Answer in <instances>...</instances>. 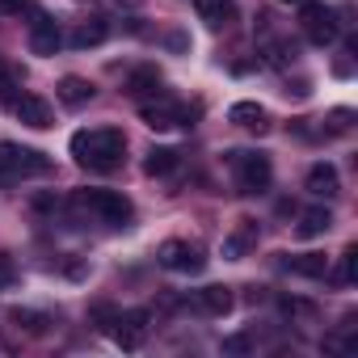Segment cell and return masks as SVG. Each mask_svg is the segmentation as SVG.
<instances>
[{"label": "cell", "instance_id": "cell-1", "mask_svg": "<svg viewBox=\"0 0 358 358\" xmlns=\"http://www.w3.org/2000/svg\"><path fill=\"white\" fill-rule=\"evenodd\" d=\"M72 160L80 169H93V173H114L122 164V152H127V139L118 127H93V131H76L72 135Z\"/></svg>", "mask_w": 358, "mask_h": 358}, {"label": "cell", "instance_id": "cell-2", "mask_svg": "<svg viewBox=\"0 0 358 358\" xmlns=\"http://www.w3.org/2000/svg\"><path fill=\"white\" fill-rule=\"evenodd\" d=\"M139 114H143V122L152 131H173V127H194L199 106H182L177 97H169V93H152V97L139 101Z\"/></svg>", "mask_w": 358, "mask_h": 358}, {"label": "cell", "instance_id": "cell-3", "mask_svg": "<svg viewBox=\"0 0 358 358\" xmlns=\"http://www.w3.org/2000/svg\"><path fill=\"white\" fill-rule=\"evenodd\" d=\"M232 177H236V190L241 194H262L274 182V164L266 152H228Z\"/></svg>", "mask_w": 358, "mask_h": 358}, {"label": "cell", "instance_id": "cell-4", "mask_svg": "<svg viewBox=\"0 0 358 358\" xmlns=\"http://www.w3.org/2000/svg\"><path fill=\"white\" fill-rule=\"evenodd\" d=\"M51 173V160L34 148H22V143H0V182H26V177H43Z\"/></svg>", "mask_w": 358, "mask_h": 358}, {"label": "cell", "instance_id": "cell-5", "mask_svg": "<svg viewBox=\"0 0 358 358\" xmlns=\"http://www.w3.org/2000/svg\"><path fill=\"white\" fill-rule=\"evenodd\" d=\"M76 207L93 211V215H97L101 224H110V228H127L131 215H135L131 199H122V194H114V190H80V194H76Z\"/></svg>", "mask_w": 358, "mask_h": 358}, {"label": "cell", "instance_id": "cell-6", "mask_svg": "<svg viewBox=\"0 0 358 358\" xmlns=\"http://www.w3.org/2000/svg\"><path fill=\"white\" fill-rule=\"evenodd\" d=\"M299 26H303L312 47L337 43V13L324 5V0H299Z\"/></svg>", "mask_w": 358, "mask_h": 358}, {"label": "cell", "instance_id": "cell-7", "mask_svg": "<svg viewBox=\"0 0 358 358\" xmlns=\"http://www.w3.org/2000/svg\"><path fill=\"white\" fill-rule=\"evenodd\" d=\"M156 262H160L164 270H173V274H203V266H207L203 249L190 245V241H164V245L156 249Z\"/></svg>", "mask_w": 358, "mask_h": 358}, {"label": "cell", "instance_id": "cell-8", "mask_svg": "<svg viewBox=\"0 0 358 358\" xmlns=\"http://www.w3.org/2000/svg\"><path fill=\"white\" fill-rule=\"evenodd\" d=\"M110 333H114V341L122 345V350H139L143 345V337H148V312H118L114 316V324H110Z\"/></svg>", "mask_w": 358, "mask_h": 358}, {"label": "cell", "instance_id": "cell-9", "mask_svg": "<svg viewBox=\"0 0 358 358\" xmlns=\"http://www.w3.org/2000/svg\"><path fill=\"white\" fill-rule=\"evenodd\" d=\"M26 127H34V131H47L51 122H55V110H51V101H43L38 93H17V101L9 106Z\"/></svg>", "mask_w": 358, "mask_h": 358}, {"label": "cell", "instance_id": "cell-10", "mask_svg": "<svg viewBox=\"0 0 358 358\" xmlns=\"http://www.w3.org/2000/svg\"><path fill=\"white\" fill-rule=\"evenodd\" d=\"M59 26L47 17V13H34V22H30V51L34 55H55L59 51Z\"/></svg>", "mask_w": 358, "mask_h": 358}, {"label": "cell", "instance_id": "cell-11", "mask_svg": "<svg viewBox=\"0 0 358 358\" xmlns=\"http://www.w3.org/2000/svg\"><path fill=\"white\" fill-rule=\"evenodd\" d=\"M194 9L207 30H228L236 22V0H194Z\"/></svg>", "mask_w": 358, "mask_h": 358}, {"label": "cell", "instance_id": "cell-12", "mask_svg": "<svg viewBox=\"0 0 358 358\" xmlns=\"http://www.w3.org/2000/svg\"><path fill=\"white\" fill-rule=\"evenodd\" d=\"M253 245H257V220H241V224L224 236V257H228V262H241Z\"/></svg>", "mask_w": 358, "mask_h": 358}, {"label": "cell", "instance_id": "cell-13", "mask_svg": "<svg viewBox=\"0 0 358 358\" xmlns=\"http://www.w3.org/2000/svg\"><path fill=\"white\" fill-rule=\"evenodd\" d=\"M308 190H312L316 199H337V194H341V177H337V169H333L329 160H320V164L308 169Z\"/></svg>", "mask_w": 358, "mask_h": 358}, {"label": "cell", "instance_id": "cell-14", "mask_svg": "<svg viewBox=\"0 0 358 358\" xmlns=\"http://www.w3.org/2000/svg\"><path fill=\"white\" fill-rule=\"evenodd\" d=\"M228 118H232L236 127H245V131H257V135L270 131V114H266L257 101H236V106L228 110Z\"/></svg>", "mask_w": 358, "mask_h": 358}, {"label": "cell", "instance_id": "cell-15", "mask_svg": "<svg viewBox=\"0 0 358 358\" xmlns=\"http://www.w3.org/2000/svg\"><path fill=\"white\" fill-rule=\"evenodd\" d=\"M278 266L299 274V278H324L329 274V257L324 253H295V257H282Z\"/></svg>", "mask_w": 358, "mask_h": 358}, {"label": "cell", "instance_id": "cell-16", "mask_svg": "<svg viewBox=\"0 0 358 358\" xmlns=\"http://www.w3.org/2000/svg\"><path fill=\"white\" fill-rule=\"evenodd\" d=\"M194 303H199V312H207V316H228L232 303H236V295H232V287H203V291L194 295Z\"/></svg>", "mask_w": 358, "mask_h": 358}, {"label": "cell", "instance_id": "cell-17", "mask_svg": "<svg viewBox=\"0 0 358 358\" xmlns=\"http://www.w3.org/2000/svg\"><path fill=\"white\" fill-rule=\"evenodd\" d=\"M106 34H110V22L106 17H89V22H76V30H72V47L76 51H89V47H97V43H106Z\"/></svg>", "mask_w": 358, "mask_h": 358}, {"label": "cell", "instance_id": "cell-18", "mask_svg": "<svg viewBox=\"0 0 358 358\" xmlns=\"http://www.w3.org/2000/svg\"><path fill=\"white\" fill-rule=\"evenodd\" d=\"M55 93H59V101H64V106H72V110H80V106H89V101H93V85H89L85 76H64Z\"/></svg>", "mask_w": 358, "mask_h": 358}, {"label": "cell", "instance_id": "cell-19", "mask_svg": "<svg viewBox=\"0 0 358 358\" xmlns=\"http://www.w3.org/2000/svg\"><path fill=\"white\" fill-rule=\"evenodd\" d=\"M127 93L131 97H152V93H160V72L152 68V64H143V68H135L131 76H127Z\"/></svg>", "mask_w": 358, "mask_h": 358}, {"label": "cell", "instance_id": "cell-20", "mask_svg": "<svg viewBox=\"0 0 358 358\" xmlns=\"http://www.w3.org/2000/svg\"><path fill=\"white\" fill-rule=\"evenodd\" d=\"M329 228H333V215H329V207H308V211L299 215V228H295V232H299L303 241H312V236H324Z\"/></svg>", "mask_w": 358, "mask_h": 358}, {"label": "cell", "instance_id": "cell-21", "mask_svg": "<svg viewBox=\"0 0 358 358\" xmlns=\"http://www.w3.org/2000/svg\"><path fill=\"white\" fill-rule=\"evenodd\" d=\"M177 169V152L173 148H148V156H143V173L148 177H169Z\"/></svg>", "mask_w": 358, "mask_h": 358}, {"label": "cell", "instance_id": "cell-22", "mask_svg": "<svg viewBox=\"0 0 358 358\" xmlns=\"http://www.w3.org/2000/svg\"><path fill=\"white\" fill-rule=\"evenodd\" d=\"M262 55H266L270 68H291V64H295V43H287V38H266V43H262Z\"/></svg>", "mask_w": 358, "mask_h": 358}, {"label": "cell", "instance_id": "cell-23", "mask_svg": "<svg viewBox=\"0 0 358 358\" xmlns=\"http://www.w3.org/2000/svg\"><path fill=\"white\" fill-rule=\"evenodd\" d=\"M354 270H358V249L350 245L345 253H341V266L329 274V282H337V287H345V282H354Z\"/></svg>", "mask_w": 358, "mask_h": 358}, {"label": "cell", "instance_id": "cell-24", "mask_svg": "<svg viewBox=\"0 0 358 358\" xmlns=\"http://www.w3.org/2000/svg\"><path fill=\"white\" fill-rule=\"evenodd\" d=\"M13 320H17V324H26L30 333H47V324H51L43 312H30V308H13Z\"/></svg>", "mask_w": 358, "mask_h": 358}, {"label": "cell", "instance_id": "cell-25", "mask_svg": "<svg viewBox=\"0 0 358 358\" xmlns=\"http://www.w3.org/2000/svg\"><path fill=\"white\" fill-rule=\"evenodd\" d=\"M0 101L5 106L17 101V72H9V68H0Z\"/></svg>", "mask_w": 358, "mask_h": 358}, {"label": "cell", "instance_id": "cell-26", "mask_svg": "<svg viewBox=\"0 0 358 358\" xmlns=\"http://www.w3.org/2000/svg\"><path fill=\"white\" fill-rule=\"evenodd\" d=\"M114 316H118V308H114V303H93V320H97V329H101V333H110Z\"/></svg>", "mask_w": 358, "mask_h": 358}, {"label": "cell", "instance_id": "cell-27", "mask_svg": "<svg viewBox=\"0 0 358 358\" xmlns=\"http://www.w3.org/2000/svg\"><path fill=\"white\" fill-rule=\"evenodd\" d=\"M350 118H354L350 110H333V114H329V131H333V135H345V131H350Z\"/></svg>", "mask_w": 358, "mask_h": 358}, {"label": "cell", "instance_id": "cell-28", "mask_svg": "<svg viewBox=\"0 0 358 358\" xmlns=\"http://www.w3.org/2000/svg\"><path fill=\"white\" fill-rule=\"evenodd\" d=\"M224 350H228V354H245V350H249V337H228Z\"/></svg>", "mask_w": 358, "mask_h": 358}, {"label": "cell", "instance_id": "cell-29", "mask_svg": "<svg viewBox=\"0 0 358 358\" xmlns=\"http://www.w3.org/2000/svg\"><path fill=\"white\" fill-rule=\"evenodd\" d=\"M5 282H13V266H9V257H0V287Z\"/></svg>", "mask_w": 358, "mask_h": 358}, {"label": "cell", "instance_id": "cell-30", "mask_svg": "<svg viewBox=\"0 0 358 358\" xmlns=\"http://www.w3.org/2000/svg\"><path fill=\"white\" fill-rule=\"evenodd\" d=\"M22 9V0H0V13H17Z\"/></svg>", "mask_w": 358, "mask_h": 358}, {"label": "cell", "instance_id": "cell-31", "mask_svg": "<svg viewBox=\"0 0 358 358\" xmlns=\"http://www.w3.org/2000/svg\"><path fill=\"white\" fill-rule=\"evenodd\" d=\"M282 5H299V0H282Z\"/></svg>", "mask_w": 358, "mask_h": 358}]
</instances>
